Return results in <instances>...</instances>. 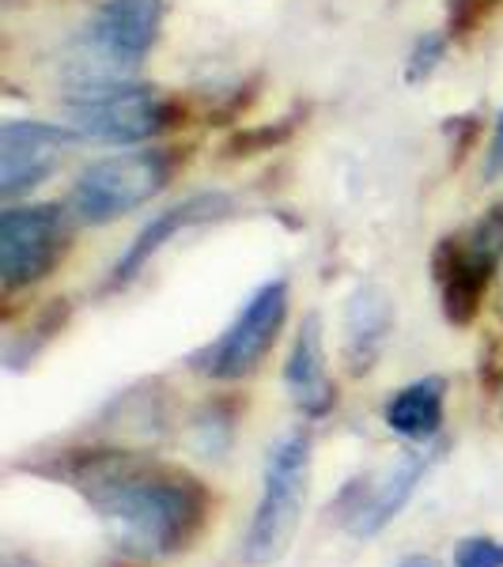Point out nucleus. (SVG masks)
<instances>
[{"instance_id":"1","label":"nucleus","mask_w":503,"mask_h":567,"mask_svg":"<svg viewBox=\"0 0 503 567\" xmlns=\"http://www.w3.org/2000/svg\"><path fill=\"white\" fill-rule=\"evenodd\" d=\"M88 499L110 545L133 560H163L197 542L208 523V488L194 473L144 458L125 446H84L27 465Z\"/></svg>"},{"instance_id":"2","label":"nucleus","mask_w":503,"mask_h":567,"mask_svg":"<svg viewBox=\"0 0 503 567\" xmlns=\"http://www.w3.org/2000/svg\"><path fill=\"white\" fill-rule=\"evenodd\" d=\"M310 451H315V439L307 427H296L280 435L265 454L261 496L243 537V560L250 567L280 564L296 542L310 488Z\"/></svg>"},{"instance_id":"3","label":"nucleus","mask_w":503,"mask_h":567,"mask_svg":"<svg viewBox=\"0 0 503 567\" xmlns=\"http://www.w3.org/2000/svg\"><path fill=\"white\" fill-rule=\"evenodd\" d=\"M163 0H106L76 42V87L122 80L160 39Z\"/></svg>"},{"instance_id":"4","label":"nucleus","mask_w":503,"mask_h":567,"mask_svg":"<svg viewBox=\"0 0 503 567\" xmlns=\"http://www.w3.org/2000/svg\"><path fill=\"white\" fill-rule=\"evenodd\" d=\"M171 155L163 148H144V152H125L99 159L91 167L80 171V178L72 182L69 194V213L80 224H114V219L136 213L141 205L160 194L171 182Z\"/></svg>"},{"instance_id":"5","label":"nucleus","mask_w":503,"mask_h":567,"mask_svg":"<svg viewBox=\"0 0 503 567\" xmlns=\"http://www.w3.org/2000/svg\"><path fill=\"white\" fill-rule=\"evenodd\" d=\"M288 303H291L288 280L285 277L265 280L239 307L232 326H227L213 344L194 352V360H189L194 371L213 382H239L246 374H254L288 322Z\"/></svg>"},{"instance_id":"6","label":"nucleus","mask_w":503,"mask_h":567,"mask_svg":"<svg viewBox=\"0 0 503 567\" xmlns=\"http://www.w3.org/2000/svg\"><path fill=\"white\" fill-rule=\"evenodd\" d=\"M175 122L167 95L144 84L106 80L72 87V130L99 144H141Z\"/></svg>"},{"instance_id":"7","label":"nucleus","mask_w":503,"mask_h":567,"mask_svg":"<svg viewBox=\"0 0 503 567\" xmlns=\"http://www.w3.org/2000/svg\"><path fill=\"white\" fill-rule=\"evenodd\" d=\"M503 269V200L492 205L465 235H454L435 254V280L451 326H470L481 315L484 291Z\"/></svg>"},{"instance_id":"8","label":"nucleus","mask_w":503,"mask_h":567,"mask_svg":"<svg viewBox=\"0 0 503 567\" xmlns=\"http://www.w3.org/2000/svg\"><path fill=\"white\" fill-rule=\"evenodd\" d=\"M443 454V443L439 446H420V451H406L401 458L390 465L382 477L374 473H363V477L349 481L341 488V496L333 499V515L337 523L349 529L352 537H374L382 534L401 511L409 507V499L417 496L420 481L432 473V465Z\"/></svg>"},{"instance_id":"9","label":"nucleus","mask_w":503,"mask_h":567,"mask_svg":"<svg viewBox=\"0 0 503 567\" xmlns=\"http://www.w3.org/2000/svg\"><path fill=\"white\" fill-rule=\"evenodd\" d=\"M69 250V213L61 205H12L0 216V280L31 288L58 269Z\"/></svg>"},{"instance_id":"10","label":"nucleus","mask_w":503,"mask_h":567,"mask_svg":"<svg viewBox=\"0 0 503 567\" xmlns=\"http://www.w3.org/2000/svg\"><path fill=\"white\" fill-rule=\"evenodd\" d=\"M80 133L50 122H4L0 125V194L8 200L34 189L58 171Z\"/></svg>"},{"instance_id":"11","label":"nucleus","mask_w":503,"mask_h":567,"mask_svg":"<svg viewBox=\"0 0 503 567\" xmlns=\"http://www.w3.org/2000/svg\"><path fill=\"white\" fill-rule=\"evenodd\" d=\"M227 208H232V200H227L224 194H194V197L182 200V205H171V208H163V213H155L148 224L136 231V239L125 246L122 258L114 261V269H110V277H106V291L130 288V284L152 265L155 254L175 239V235L189 231V227H197V224H208V219H216V216H224Z\"/></svg>"},{"instance_id":"12","label":"nucleus","mask_w":503,"mask_h":567,"mask_svg":"<svg viewBox=\"0 0 503 567\" xmlns=\"http://www.w3.org/2000/svg\"><path fill=\"white\" fill-rule=\"evenodd\" d=\"M394 318V296L379 284H360L345 299V363L352 374H368L382 360Z\"/></svg>"},{"instance_id":"13","label":"nucleus","mask_w":503,"mask_h":567,"mask_svg":"<svg viewBox=\"0 0 503 567\" xmlns=\"http://www.w3.org/2000/svg\"><path fill=\"white\" fill-rule=\"evenodd\" d=\"M285 390L291 405L310 420H322L337 401V390L329 382L326 368V341H322V318L307 315L291 341L288 363H285Z\"/></svg>"},{"instance_id":"14","label":"nucleus","mask_w":503,"mask_h":567,"mask_svg":"<svg viewBox=\"0 0 503 567\" xmlns=\"http://www.w3.org/2000/svg\"><path fill=\"white\" fill-rule=\"evenodd\" d=\"M443 413H446V379L443 374H428V379H417L409 386H401L394 398L382 409V420L387 427L409 443H432L443 427Z\"/></svg>"},{"instance_id":"15","label":"nucleus","mask_w":503,"mask_h":567,"mask_svg":"<svg viewBox=\"0 0 503 567\" xmlns=\"http://www.w3.org/2000/svg\"><path fill=\"white\" fill-rule=\"evenodd\" d=\"M232 435H235V416L224 413L219 405L205 409L197 420H194V446L201 454H224L227 446H232Z\"/></svg>"},{"instance_id":"16","label":"nucleus","mask_w":503,"mask_h":567,"mask_svg":"<svg viewBox=\"0 0 503 567\" xmlns=\"http://www.w3.org/2000/svg\"><path fill=\"white\" fill-rule=\"evenodd\" d=\"M454 567H503L500 537H462L454 545Z\"/></svg>"},{"instance_id":"17","label":"nucleus","mask_w":503,"mask_h":567,"mask_svg":"<svg viewBox=\"0 0 503 567\" xmlns=\"http://www.w3.org/2000/svg\"><path fill=\"white\" fill-rule=\"evenodd\" d=\"M446 42L443 39H420L413 58H409V80H424L428 72L439 65V58H443Z\"/></svg>"},{"instance_id":"18","label":"nucleus","mask_w":503,"mask_h":567,"mask_svg":"<svg viewBox=\"0 0 503 567\" xmlns=\"http://www.w3.org/2000/svg\"><path fill=\"white\" fill-rule=\"evenodd\" d=\"M503 175V114L496 117V133L489 144V159H484V178H500Z\"/></svg>"},{"instance_id":"19","label":"nucleus","mask_w":503,"mask_h":567,"mask_svg":"<svg viewBox=\"0 0 503 567\" xmlns=\"http://www.w3.org/2000/svg\"><path fill=\"white\" fill-rule=\"evenodd\" d=\"M394 567H439V560H435V556L413 553V556H406V560H398Z\"/></svg>"},{"instance_id":"20","label":"nucleus","mask_w":503,"mask_h":567,"mask_svg":"<svg viewBox=\"0 0 503 567\" xmlns=\"http://www.w3.org/2000/svg\"><path fill=\"white\" fill-rule=\"evenodd\" d=\"M500 310H503V291H500Z\"/></svg>"}]
</instances>
